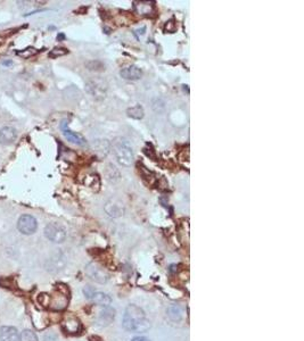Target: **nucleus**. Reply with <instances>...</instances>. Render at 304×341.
I'll use <instances>...</instances> for the list:
<instances>
[{
    "label": "nucleus",
    "instance_id": "nucleus-1",
    "mask_svg": "<svg viewBox=\"0 0 304 341\" xmlns=\"http://www.w3.org/2000/svg\"><path fill=\"white\" fill-rule=\"evenodd\" d=\"M123 328L131 332H146L151 329V322L145 312L137 305H129L123 315Z\"/></svg>",
    "mask_w": 304,
    "mask_h": 341
},
{
    "label": "nucleus",
    "instance_id": "nucleus-2",
    "mask_svg": "<svg viewBox=\"0 0 304 341\" xmlns=\"http://www.w3.org/2000/svg\"><path fill=\"white\" fill-rule=\"evenodd\" d=\"M112 147L113 153L114 155H115L117 161H119V164H121L124 167L131 166V164L134 163L135 159V153L131 143L129 142L126 138L119 136V138L114 140Z\"/></svg>",
    "mask_w": 304,
    "mask_h": 341
},
{
    "label": "nucleus",
    "instance_id": "nucleus-3",
    "mask_svg": "<svg viewBox=\"0 0 304 341\" xmlns=\"http://www.w3.org/2000/svg\"><path fill=\"white\" fill-rule=\"evenodd\" d=\"M45 236L54 243H62L66 239V230L59 223H49L45 228Z\"/></svg>",
    "mask_w": 304,
    "mask_h": 341
},
{
    "label": "nucleus",
    "instance_id": "nucleus-4",
    "mask_svg": "<svg viewBox=\"0 0 304 341\" xmlns=\"http://www.w3.org/2000/svg\"><path fill=\"white\" fill-rule=\"evenodd\" d=\"M17 229L23 235H33L38 229V222L31 215H22L17 222Z\"/></svg>",
    "mask_w": 304,
    "mask_h": 341
},
{
    "label": "nucleus",
    "instance_id": "nucleus-5",
    "mask_svg": "<svg viewBox=\"0 0 304 341\" xmlns=\"http://www.w3.org/2000/svg\"><path fill=\"white\" fill-rule=\"evenodd\" d=\"M85 90H87V92L92 97V98L102 100L106 97L107 85L104 83L103 81L92 80V81L87 82V84H85Z\"/></svg>",
    "mask_w": 304,
    "mask_h": 341
},
{
    "label": "nucleus",
    "instance_id": "nucleus-6",
    "mask_svg": "<svg viewBox=\"0 0 304 341\" xmlns=\"http://www.w3.org/2000/svg\"><path fill=\"white\" fill-rule=\"evenodd\" d=\"M83 292L88 299L94 301L95 304L101 305V306L109 307L111 303H112V298L107 295V293H104L101 291H96V290L90 288V287H88V288H84Z\"/></svg>",
    "mask_w": 304,
    "mask_h": 341
},
{
    "label": "nucleus",
    "instance_id": "nucleus-7",
    "mask_svg": "<svg viewBox=\"0 0 304 341\" xmlns=\"http://www.w3.org/2000/svg\"><path fill=\"white\" fill-rule=\"evenodd\" d=\"M85 272H87V275L89 278L98 283H106L110 279L109 273L104 270L102 266H99L98 264H89L87 268H85Z\"/></svg>",
    "mask_w": 304,
    "mask_h": 341
},
{
    "label": "nucleus",
    "instance_id": "nucleus-8",
    "mask_svg": "<svg viewBox=\"0 0 304 341\" xmlns=\"http://www.w3.org/2000/svg\"><path fill=\"white\" fill-rule=\"evenodd\" d=\"M104 210H105L106 214L109 215L110 217L116 218L121 217L126 211V208H124L123 204L117 199H110L109 202L105 204L104 206Z\"/></svg>",
    "mask_w": 304,
    "mask_h": 341
},
{
    "label": "nucleus",
    "instance_id": "nucleus-9",
    "mask_svg": "<svg viewBox=\"0 0 304 341\" xmlns=\"http://www.w3.org/2000/svg\"><path fill=\"white\" fill-rule=\"evenodd\" d=\"M120 77L127 81H138L142 78V70L136 65H129L120 71Z\"/></svg>",
    "mask_w": 304,
    "mask_h": 341
},
{
    "label": "nucleus",
    "instance_id": "nucleus-10",
    "mask_svg": "<svg viewBox=\"0 0 304 341\" xmlns=\"http://www.w3.org/2000/svg\"><path fill=\"white\" fill-rule=\"evenodd\" d=\"M62 130H63V134L65 135V138L69 140L70 142L76 143V145H78V146L87 145V140H85L84 136L81 135L80 133H77V132L71 131L70 129H69V127H67L66 121L63 122Z\"/></svg>",
    "mask_w": 304,
    "mask_h": 341
},
{
    "label": "nucleus",
    "instance_id": "nucleus-11",
    "mask_svg": "<svg viewBox=\"0 0 304 341\" xmlns=\"http://www.w3.org/2000/svg\"><path fill=\"white\" fill-rule=\"evenodd\" d=\"M17 138L16 129L12 127H5L0 130V143L1 145H12Z\"/></svg>",
    "mask_w": 304,
    "mask_h": 341
},
{
    "label": "nucleus",
    "instance_id": "nucleus-12",
    "mask_svg": "<svg viewBox=\"0 0 304 341\" xmlns=\"http://www.w3.org/2000/svg\"><path fill=\"white\" fill-rule=\"evenodd\" d=\"M19 332L13 326H1L0 328V341H19Z\"/></svg>",
    "mask_w": 304,
    "mask_h": 341
},
{
    "label": "nucleus",
    "instance_id": "nucleus-13",
    "mask_svg": "<svg viewBox=\"0 0 304 341\" xmlns=\"http://www.w3.org/2000/svg\"><path fill=\"white\" fill-rule=\"evenodd\" d=\"M127 114L129 117L134 118V120H141V118L145 116L144 108H142L140 105L129 107V108L127 109Z\"/></svg>",
    "mask_w": 304,
    "mask_h": 341
},
{
    "label": "nucleus",
    "instance_id": "nucleus-14",
    "mask_svg": "<svg viewBox=\"0 0 304 341\" xmlns=\"http://www.w3.org/2000/svg\"><path fill=\"white\" fill-rule=\"evenodd\" d=\"M64 328L69 333H76L80 330V323L77 318H67L64 322Z\"/></svg>",
    "mask_w": 304,
    "mask_h": 341
},
{
    "label": "nucleus",
    "instance_id": "nucleus-15",
    "mask_svg": "<svg viewBox=\"0 0 304 341\" xmlns=\"http://www.w3.org/2000/svg\"><path fill=\"white\" fill-rule=\"evenodd\" d=\"M167 315H169V317L172 319V321H180L181 316H182V312L181 308L179 306H171L169 310H167Z\"/></svg>",
    "mask_w": 304,
    "mask_h": 341
},
{
    "label": "nucleus",
    "instance_id": "nucleus-16",
    "mask_svg": "<svg viewBox=\"0 0 304 341\" xmlns=\"http://www.w3.org/2000/svg\"><path fill=\"white\" fill-rule=\"evenodd\" d=\"M69 53V50L66 48H63V47H56V48L52 49L51 52H49L48 56L49 58H58V57H63Z\"/></svg>",
    "mask_w": 304,
    "mask_h": 341
},
{
    "label": "nucleus",
    "instance_id": "nucleus-17",
    "mask_svg": "<svg viewBox=\"0 0 304 341\" xmlns=\"http://www.w3.org/2000/svg\"><path fill=\"white\" fill-rule=\"evenodd\" d=\"M114 316H115V312L113 310H110V308H106L105 311L102 312L101 313V322H105L104 324H110V322L114 319Z\"/></svg>",
    "mask_w": 304,
    "mask_h": 341
},
{
    "label": "nucleus",
    "instance_id": "nucleus-18",
    "mask_svg": "<svg viewBox=\"0 0 304 341\" xmlns=\"http://www.w3.org/2000/svg\"><path fill=\"white\" fill-rule=\"evenodd\" d=\"M19 341H39L37 335L31 330H24L20 335Z\"/></svg>",
    "mask_w": 304,
    "mask_h": 341
},
{
    "label": "nucleus",
    "instance_id": "nucleus-19",
    "mask_svg": "<svg viewBox=\"0 0 304 341\" xmlns=\"http://www.w3.org/2000/svg\"><path fill=\"white\" fill-rule=\"evenodd\" d=\"M35 53H37V50H35V48H33V47H28V48L21 50V52H16V55H19L20 57H22V58H26V59L34 56Z\"/></svg>",
    "mask_w": 304,
    "mask_h": 341
},
{
    "label": "nucleus",
    "instance_id": "nucleus-20",
    "mask_svg": "<svg viewBox=\"0 0 304 341\" xmlns=\"http://www.w3.org/2000/svg\"><path fill=\"white\" fill-rule=\"evenodd\" d=\"M88 70L90 71H105V65L103 63L98 62V60H92V62L87 63Z\"/></svg>",
    "mask_w": 304,
    "mask_h": 341
},
{
    "label": "nucleus",
    "instance_id": "nucleus-21",
    "mask_svg": "<svg viewBox=\"0 0 304 341\" xmlns=\"http://www.w3.org/2000/svg\"><path fill=\"white\" fill-rule=\"evenodd\" d=\"M44 341H57V338L55 335H53V333H48V335L45 336Z\"/></svg>",
    "mask_w": 304,
    "mask_h": 341
},
{
    "label": "nucleus",
    "instance_id": "nucleus-22",
    "mask_svg": "<svg viewBox=\"0 0 304 341\" xmlns=\"http://www.w3.org/2000/svg\"><path fill=\"white\" fill-rule=\"evenodd\" d=\"M132 341H151L147 338H145V337H136V338Z\"/></svg>",
    "mask_w": 304,
    "mask_h": 341
},
{
    "label": "nucleus",
    "instance_id": "nucleus-23",
    "mask_svg": "<svg viewBox=\"0 0 304 341\" xmlns=\"http://www.w3.org/2000/svg\"><path fill=\"white\" fill-rule=\"evenodd\" d=\"M89 341H104L102 338H99L97 336H92L89 338Z\"/></svg>",
    "mask_w": 304,
    "mask_h": 341
},
{
    "label": "nucleus",
    "instance_id": "nucleus-24",
    "mask_svg": "<svg viewBox=\"0 0 304 341\" xmlns=\"http://www.w3.org/2000/svg\"><path fill=\"white\" fill-rule=\"evenodd\" d=\"M3 64H6V65H9V64H12V62H3Z\"/></svg>",
    "mask_w": 304,
    "mask_h": 341
}]
</instances>
